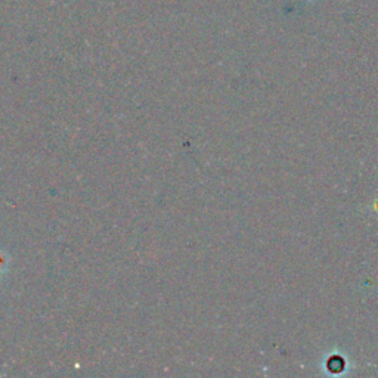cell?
<instances>
[{"instance_id": "1", "label": "cell", "mask_w": 378, "mask_h": 378, "mask_svg": "<svg viewBox=\"0 0 378 378\" xmlns=\"http://www.w3.org/2000/svg\"><path fill=\"white\" fill-rule=\"evenodd\" d=\"M9 264H11V257H9V254L0 250V279H2L9 272Z\"/></svg>"}, {"instance_id": "2", "label": "cell", "mask_w": 378, "mask_h": 378, "mask_svg": "<svg viewBox=\"0 0 378 378\" xmlns=\"http://www.w3.org/2000/svg\"><path fill=\"white\" fill-rule=\"evenodd\" d=\"M305 2H307V3H315V2H318V0H305Z\"/></svg>"}]
</instances>
